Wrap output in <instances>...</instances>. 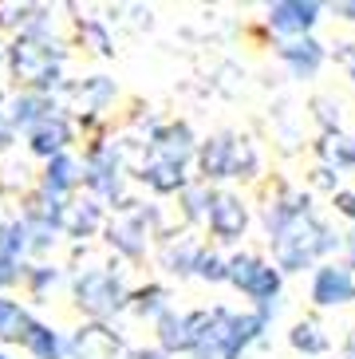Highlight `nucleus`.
Instances as JSON below:
<instances>
[{"instance_id": "nucleus-1", "label": "nucleus", "mask_w": 355, "mask_h": 359, "mask_svg": "<svg viewBox=\"0 0 355 359\" xmlns=\"http://www.w3.org/2000/svg\"><path fill=\"white\" fill-rule=\"evenodd\" d=\"M272 237H276V261H281V269H304L312 257L332 249V233L324 225H316L312 217H304V213H296L293 222L284 225L281 233H272Z\"/></svg>"}, {"instance_id": "nucleus-2", "label": "nucleus", "mask_w": 355, "mask_h": 359, "mask_svg": "<svg viewBox=\"0 0 355 359\" xmlns=\"http://www.w3.org/2000/svg\"><path fill=\"white\" fill-rule=\"evenodd\" d=\"M225 276H229L245 296H253V300L261 304V312H269L272 296L281 292V273H276L272 264L253 261V257H233L229 269H225Z\"/></svg>"}, {"instance_id": "nucleus-3", "label": "nucleus", "mask_w": 355, "mask_h": 359, "mask_svg": "<svg viewBox=\"0 0 355 359\" xmlns=\"http://www.w3.org/2000/svg\"><path fill=\"white\" fill-rule=\"evenodd\" d=\"M75 296H79V304L87 308V312H95V316H111V312H119L126 300L123 285H119L115 273H87L75 280Z\"/></svg>"}, {"instance_id": "nucleus-4", "label": "nucleus", "mask_w": 355, "mask_h": 359, "mask_svg": "<svg viewBox=\"0 0 355 359\" xmlns=\"http://www.w3.org/2000/svg\"><path fill=\"white\" fill-rule=\"evenodd\" d=\"M201 336H206V312H194V316L162 312V320H158V339L166 351H198Z\"/></svg>"}, {"instance_id": "nucleus-5", "label": "nucleus", "mask_w": 355, "mask_h": 359, "mask_svg": "<svg viewBox=\"0 0 355 359\" xmlns=\"http://www.w3.org/2000/svg\"><path fill=\"white\" fill-rule=\"evenodd\" d=\"M320 20V4H304V0H281V4H272L269 8V24H272V32H281V36H300L308 32L312 24Z\"/></svg>"}, {"instance_id": "nucleus-6", "label": "nucleus", "mask_w": 355, "mask_h": 359, "mask_svg": "<svg viewBox=\"0 0 355 359\" xmlns=\"http://www.w3.org/2000/svg\"><path fill=\"white\" fill-rule=\"evenodd\" d=\"M312 300L316 304H347L355 300V276L351 269H340V264H324L312 280Z\"/></svg>"}, {"instance_id": "nucleus-7", "label": "nucleus", "mask_w": 355, "mask_h": 359, "mask_svg": "<svg viewBox=\"0 0 355 359\" xmlns=\"http://www.w3.org/2000/svg\"><path fill=\"white\" fill-rule=\"evenodd\" d=\"M245 222H249V213L241 205L233 194H217V198H209V229L217 233L221 241H233L245 233Z\"/></svg>"}, {"instance_id": "nucleus-8", "label": "nucleus", "mask_w": 355, "mask_h": 359, "mask_svg": "<svg viewBox=\"0 0 355 359\" xmlns=\"http://www.w3.org/2000/svg\"><path fill=\"white\" fill-rule=\"evenodd\" d=\"M201 170H206L209 178H233L241 170V142H233V138H213V142H206V150H201Z\"/></svg>"}, {"instance_id": "nucleus-9", "label": "nucleus", "mask_w": 355, "mask_h": 359, "mask_svg": "<svg viewBox=\"0 0 355 359\" xmlns=\"http://www.w3.org/2000/svg\"><path fill=\"white\" fill-rule=\"evenodd\" d=\"M36 48H40V43H16V52H12L16 72H20L24 79H32V83H52L55 60H60V55H52V48H43V52H36Z\"/></svg>"}, {"instance_id": "nucleus-10", "label": "nucleus", "mask_w": 355, "mask_h": 359, "mask_svg": "<svg viewBox=\"0 0 355 359\" xmlns=\"http://www.w3.org/2000/svg\"><path fill=\"white\" fill-rule=\"evenodd\" d=\"M63 142H67V123H63L60 115H48L32 127V150H36V154L55 158V154H63Z\"/></svg>"}, {"instance_id": "nucleus-11", "label": "nucleus", "mask_w": 355, "mask_h": 359, "mask_svg": "<svg viewBox=\"0 0 355 359\" xmlns=\"http://www.w3.org/2000/svg\"><path fill=\"white\" fill-rule=\"evenodd\" d=\"M281 55L296 75H312L316 67H320V60H324V48H320L316 40H304V43H284Z\"/></svg>"}, {"instance_id": "nucleus-12", "label": "nucleus", "mask_w": 355, "mask_h": 359, "mask_svg": "<svg viewBox=\"0 0 355 359\" xmlns=\"http://www.w3.org/2000/svg\"><path fill=\"white\" fill-rule=\"evenodd\" d=\"M142 178L162 194L178 190V186H182V162H170V158H162V154H150V162L142 166Z\"/></svg>"}, {"instance_id": "nucleus-13", "label": "nucleus", "mask_w": 355, "mask_h": 359, "mask_svg": "<svg viewBox=\"0 0 355 359\" xmlns=\"http://www.w3.org/2000/svg\"><path fill=\"white\" fill-rule=\"evenodd\" d=\"M75 178H79V166H75V158H67V154H55V158L48 162L43 190L52 194V198H60V194H67V190L75 186Z\"/></svg>"}, {"instance_id": "nucleus-14", "label": "nucleus", "mask_w": 355, "mask_h": 359, "mask_svg": "<svg viewBox=\"0 0 355 359\" xmlns=\"http://www.w3.org/2000/svg\"><path fill=\"white\" fill-rule=\"evenodd\" d=\"M48 99L43 95H32V91H24V95H16L12 99V111H8V118L16 123V127H36L40 118H48Z\"/></svg>"}, {"instance_id": "nucleus-15", "label": "nucleus", "mask_w": 355, "mask_h": 359, "mask_svg": "<svg viewBox=\"0 0 355 359\" xmlns=\"http://www.w3.org/2000/svg\"><path fill=\"white\" fill-rule=\"evenodd\" d=\"M32 324H36V320H32L20 304L0 300V339H24L32 332Z\"/></svg>"}, {"instance_id": "nucleus-16", "label": "nucleus", "mask_w": 355, "mask_h": 359, "mask_svg": "<svg viewBox=\"0 0 355 359\" xmlns=\"http://www.w3.org/2000/svg\"><path fill=\"white\" fill-rule=\"evenodd\" d=\"M24 348L36 359H60V336L48 324H32V332L24 336Z\"/></svg>"}, {"instance_id": "nucleus-17", "label": "nucleus", "mask_w": 355, "mask_h": 359, "mask_svg": "<svg viewBox=\"0 0 355 359\" xmlns=\"http://www.w3.org/2000/svg\"><path fill=\"white\" fill-rule=\"evenodd\" d=\"M293 344L304 351H324V336H316V324H300L293 332Z\"/></svg>"}, {"instance_id": "nucleus-18", "label": "nucleus", "mask_w": 355, "mask_h": 359, "mask_svg": "<svg viewBox=\"0 0 355 359\" xmlns=\"http://www.w3.org/2000/svg\"><path fill=\"white\" fill-rule=\"evenodd\" d=\"M95 222H99V210H95L91 201H87V210H83V205L75 210V217L67 222V229H72V233H91V229H95Z\"/></svg>"}, {"instance_id": "nucleus-19", "label": "nucleus", "mask_w": 355, "mask_h": 359, "mask_svg": "<svg viewBox=\"0 0 355 359\" xmlns=\"http://www.w3.org/2000/svg\"><path fill=\"white\" fill-rule=\"evenodd\" d=\"M198 273L206 276V280H221V276H225V264H221L217 257H198Z\"/></svg>"}, {"instance_id": "nucleus-20", "label": "nucleus", "mask_w": 355, "mask_h": 359, "mask_svg": "<svg viewBox=\"0 0 355 359\" xmlns=\"http://www.w3.org/2000/svg\"><path fill=\"white\" fill-rule=\"evenodd\" d=\"M16 276H20V269H16V261H12V257H0V288H4V285H12Z\"/></svg>"}, {"instance_id": "nucleus-21", "label": "nucleus", "mask_w": 355, "mask_h": 359, "mask_svg": "<svg viewBox=\"0 0 355 359\" xmlns=\"http://www.w3.org/2000/svg\"><path fill=\"white\" fill-rule=\"evenodd\" d=\"M340 12H344L347 20H355V4H340Z\"/></svg>"}, {"instance_id": "nucleus-22", "label": "nucleus", "mask_w": 355, "mask_h": 359, "mask_svg": "<svg viewBox=\"0 0 355 359\" xmlns=\"http://www.w3.org/2000/svg\"><path fill=\"white\" fill-rule=\"evenodd\" d=\"M138 359H166V355H158V351H138Z\"/></svg>"}, {"instance_id": "nucleus-23", "label": "nucleus", "mask_w": 355, "mask_h": 359, "mask_svg": "<svg viewBox=\"0 0 355 359\" xmlns=\"http://www.w3.org/2000/svg\"><path fill=\"white\" fill-rule=\"evenodd\" d=\"M351 264H355V241H351Z\"/></svg>"}, {"instance_id": "nucleus-24", "label": "nucleus", "mask_w": 355, "mask_h": 359, "mask_svg": "<svg viewBox=\"0 0 355 359\" xmlns=\"http://www.w3.org/2000/svg\"><path fill=\"white\" fill-rule=\"evenodd\" d=\"M351 79H355V60H351Z\"/></svg>"}, {"instance_id": "nucleus-25", "label": "nucleus", "mask_w": 355, "mask_h": 359, "mask_svg": "<svg viewBox=\"0 0 355 359\" xmlns=\"http://www.w3.org/2000/svg\"><path fill=\"white\" fill-rule=\"evenodd\" d=\"M0 359H8V355H0Z\"/></svg>"}]
</instances>
